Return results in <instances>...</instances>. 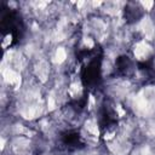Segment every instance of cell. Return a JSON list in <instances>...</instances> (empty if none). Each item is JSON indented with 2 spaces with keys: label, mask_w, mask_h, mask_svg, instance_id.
Here are the masks:
<instances>
[{
  "label": "cell",
  "mask_w": 155,
  "mask_h": 155,
  "mask_svg": "<svg viewBox=\"0 0 155 155\" xmlns=\"http://www.w3.org/2000/svg\"><path fill=\"white\" fill-rule=\"evenodd\" d=\"M78 59L85 62L81 68V82L86 90H94L102 81V57L101 46L96 45L92 48L80 50L76 54Z\"/></svg>",
  "instance_id": "1"
},
{
  "label": "cell",
  "mask_w": 155,
  "mask_h": 155,
  "mask_svg": "<svg viewBox=\"0 0 155 155\" xmlns=\"http://www.w3.org/2000/svg\"><path fill=\"white\" fill-rule=\"evenodd\" d=\"M61 143L68 150H76V149L84 148V143L81 140L80 133L75 130H69V131L62 132L61 133Z\"/></svg>",
  "instance_id": "4"
},
{
  "label": "cell",
  "mask_w": 155,
  "mask_h": 155,
  "mask_svg": "<svg viewBox=\"0 0 155 155\" xmlns=\"http://www.w3.org/2000/svg\"><path fill=\"white\" fill-rule=\"evenodd\" d=\"M0 29L4 40L5 38H10V46L17 44L24 33V23L21 13L2 4L0 8Z\"/></svg>",
  "instance_id": "2"
},
{
  "label": "cell",
  "mask_w": 155,
  "mask_h": 155,
  "mask_svg": "<svg viewBox=\"0 0 155 155\" xmlns=\"http://www.w3.org/2000/svg\"><path fill=\"white\" fill-rule=\"evenodd\" d=\"M86 102H87V94H84L81 98L73 101L70 104H71L73 109H75V110H78V111H80V110H82V109L85 108V105H86Z\"/></svg>",
  "instance_id": "7"
},
{
  "label": "cell",
  "mask_w": 155,
  "mask_h": 155,
  "mask_svg": "<svg viewBox=\"0 0 155 155\" xmlns=\"http://www.w3.org/2000/svg\"><path fill=\"white\" fill-rule=\"evenodd\" d=\"M131 59L128 56H120L115 62V73L117 75H127L131 70Z\"/></svg>",
  "instance_id": "6"
},
{
  "label": "cell",
  "mask_w": 155,
  "mask_h": 155,
  "mask_svg": "<svg viewBox=\"0 0 155 155\" xmlns=\"http://www.w3.org/2000/svg\"><path fill=\"white\" fill-rule=\"evenodd\" d=\"M116 116H117L116 111L114 110V108L111 107L110 103L104 102L101 105L99 114H98V125H99V130L102 133H104L116 126V124H117Z\"/></svg>",
  "instance_id": "3"
},
{
  "label": "cell",
  "mask_w": 155,
  "mask_h": 155,
  "mask_svg": "<svg viewBox=\"0 0 155 155\" xmlns=\"http://www.w3.org/2000/svg\"><path fill=\"white\" fill-rule=\"evenodd\" d=\"M124 15H125V21L127 23H133V22H137L142 17L143 11H142V7L138 4L130 2L125 6Z\"/></svg>",
  "instance_id": "5"
}]
</instances>
